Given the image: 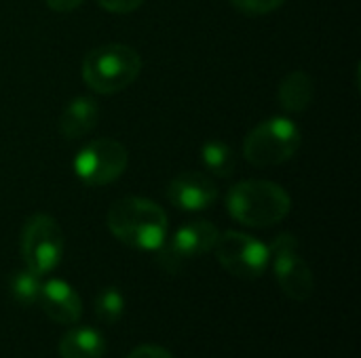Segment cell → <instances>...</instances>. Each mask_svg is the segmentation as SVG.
<instances>
[{"mask_svg":"<svg viewBox=\"0 0 361 358\" xmlns=\"http://www.w3.org/2000/svg\"><path fill=\"white\" fill-rule=\"evenodd\" d=\"M102 8L110 11V13H131L137 6H142L144 0H95Z\"/></svg>","mask_w":361,"mask_h":358,"instance_id":"cell-19","label":"cell"},{"mask_svg":"<svg viewBox=\"0 0 361 358\" xmlns=\"http://www.w3.org/2000/svg\"><path fill=\"white\" fill-rule=\"evenodd\" d=\"M142 72V57L127 44H102L87 53L82 61V78L87 87L99 95H112L129 84Z\"/></svg>","mask_w":361,"mask_h":358,"instance_id":"cell-3","label":"cell"},{"mask_svg":"<svg viewBox=\"0 0 361 358\" xmlns=\"http://www.w3.org/2000/svg\"><path fill=\"white\" fill-rule=\"evenodd\" d=\"M300 129L283 116L258 124L243 141V156L254 167H275L290 160L300 148Z\"/></svg>","mask_w":361,"mask_h":358,"instance_id":"cell-4","label":"cell"},{"mask_svg":"<svg viewBox=\"0 0 361 358\" xmlns=\"http://www.w3.org/2000/svg\"><path fill=\"white\" fill-rule=\"evenodd\" d=\"M82 4V0H47V6L55 13H70L74 8H78Z\"/></svg>","mask_w":361,"mask_h":358,"instance_id":"cell-21","label":"cell"},{"mask_svg":"<svg viewBox=\"0 0 361 358\" xmlns=\"http://www.w3.org/2000/svg\"><path fill=\"white\" fill-rule=\"evenodd\" d=\"M63 253V234L59 224L44 213L32 215L21 230V257L27 270L38 276L57 268Z\"/></svg>","mask_w":361,"mask_h":358,"instance_id":"cell-5","label":"cell"},{"mask_svg":"<svg viewBox=\"0 0 361 358\" xmlns=\"http://www.w3.org/2000/svg\"><path fill=\"white\" fill-rule=\"evenodd\" d=\"M38 304L44 310V314L59 325H74L80 321L82 304L78 293L61 279H51L42 283Z\"/></svg>","mask_w":361,"mask_h":358,"instance_id":"cell-11","label":"cell"},{"mask_svg":"<svg viewBox=\"0 0 361 358\" xmlns=\"http://www.w3.org/2000/svg\"><path fill=\"white\" fill-rule=\"evenodd\" d=\"M313 93H315L313 78L302 70H294L281 80L277 97H279V103H281L283 110L298 114V112H305L311 106Z\"/></svg>","mask_w":361,"mask_h":358,"instance_id":"cell-14","label":"cell"},{"mask_svg":"<svg viewBox=\"0 0 361 358\" xmlns=\"http://www.w3.org/2000/svg\"><path fill=\"white\" fill-rule=\"evenodd\" d=\"M269 264L281 291L294 302H307L313 295L315 281L309 264L300 255L298 238L292 234H279L269 247Z\"/></svg>","mask_w":361,"mask_h":358,"instance_id":"cell-6","label":"cell"},{"mask_svg":"<svg viewBox=\"0 0 361 358\" xmlns=\"http://www.w3.org/2000/svg\"><path fill=\"white\" fill-rule=\"evenodd\" d=\"M218 234H220L218 228L205 219L188 222L176 230L169 245H163L161 249H157L159 264L167 268L169 272H176L182 266V262L209 253L218 241Z\"/></svg>","mask_w":361,"mask_h":358,"instance_id":"cell-9","label":"cell"},{"mask_svg":"<svg viewBox=\"0 0 361 358\" xmlns=\"http://www.w3.org/2000/svg\"><path fill=\"white\" fill-rule=\"evenodd\" d=\"M201 160L209 173L216 177H231L235 171V152L231 146L222 141H207L201 148Z\"/></svg>","mask_w":361,"mask_h":358,"instance_id":"cell-15","label":"cell"},{"mask_svg":"<svg viewBox=\"0 0 361 358\" xmlns=\"http://www.w3.org/2000/svg\"><path fill=\"white\" fill-rule=\"evenodd\" d=\"M129 156L121 141L116 139H95L87 143L74 158V173L78 179L91 188L112 184L127 169Z\"/></svg>","mask_w":361,"mask_h":358,"instance_id":"cell-8","label":"cell"},{"mask_svg":"<svg viewBox=\"0 0 361 358\" xmlns=\"http://www.w3.org/2000/svg\"><path fill=\"white\" fill-rule=\"evenodd\" d=\"M99 118V106L91 97H74L59 116V133L66 139H80L91 133Z\"/></svg>","mask_w":361,"mask_h":358,"instance_id":"cell-12","label":"cell"},{"mask_svg":"<svg viewBox=\"0 0 361 358\" xmlns=\"http://www.w3.org/2000/svg\"><path fill=\"white\" fill-rule=\"evenodd\" d=\"M125 310V300L123 293L114 287H106L97 293L95 298V317L104 323V325H114L121 321Z\"/></svg>","mask_w":361,"mask_h":358,"instance_id":"cell-17","label":"cell"},{"mask_svg":"<svg viewBox=\"0 0 361 358\" xmlns=\"http://www.w3.org/2000/svg\"><path fill=\"white\" fill-rule=\"evenodd\" d=\"M40 276L34 274L32 270H19L15 272L11 279H8V289H11V295L17 304L21 306H32L38 302V295H40Z\"/></svg>","mask_w":361,"mask_h":358,"instance_id":"cell-16","label":"cell"},{"mask_svg":"<svg viewBox=\"0 0 361 358\" xmlns=\"http://www.w3.org/2000/svg\"><path fill=\"white\" fill-rule=\"evenodd\" d=\"M226 209L231 217L243 226L271 228L288 217L292 209V198L279 184L247 179L228 190Z\"/></svg>","mask_w":361,"mask_h":358,"instance_id":"cell-2","label":"cell"},{"mask_svg":"<svg viewBox=\"0 0 361 358\" xmlns=\"http://www.w3.org/2000/svg\"><path fill=\"white\" fill-rule=\"evenodd\" d=\"M104 352L106 340L93 327H74L59 340L61 358H102Z\"/></svg>","mask_w":361,"mask_h":358,"instance_id":"cell-13","label":"cell"},{"mask_svg":"<svg viewBox=\"0 0 361 358\" xmlns=\"http://www.w3.org/2000/svg\"><path fill=\"white\" fill-rule=\"evenodd\" d=\"M245 15H267L279 8L286 0H231Z\"/></svg>","mask_w":361,"mask_h":358,"instance_id":"cell-18","label":"cell"},{"mask_svg":"<svg viewBox=\"0 0 361 358\" xmlns=\"http://www.w3.org/2000/svg\"><path fill=\"white\" fill-rule=\"evenodd\" d=\"M127 358H173L169 354V350H165L163 346H154V344H144L133 348Z\"/></svg>","mask_w":361,"mask_h":358,"instance_id":"cell-20","label":"cell"},{"mask_svg":"<svg viewBox=\"0 0 361 358\" xmlns=\"http://www.w3.org/2000/svg\"><path fill=\"white\" fill-rule=\"evenodd\" d=\"M106 224L116 241L137 251L161 249L169 230L165 211L157 203L140 196H127L112 203Z\"/></svg>","mask_w":361,"mask_h":358,"instance_id":"cell-1","label":"cell"},{"mask_svg":"<svg viewBox=\"0 0 361 358\" xmlns=\"http://www.w3.org/2000/svg\"><path fill=\"white\" fill-rule=\"evenodd\" d=\"M214 251L220 266L228 274L243 281H254L262 276L269 268V247L258 238L237 230H226L218 234Z\"/></svg>","mask_w":361,"mask_h":358,"instance_id":"cell-7","label":"cell"},{"mask_svg":"<svg viewBox=\"0 0 361 358\" xmlns=\"http://www.w3.org/2000/svg\"><path fill=\"white\" fill-rule=\"evenodd\" d=\"M167 198L182 211H203L218 200V186L205 173L184 171L169 181Z\"/></svg>","mask_w":361,"mask_h":358,"instance_id":"cell-10","label":"cell"}]
</instances>
